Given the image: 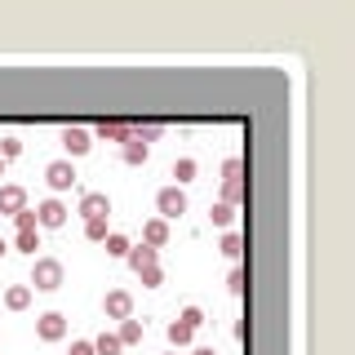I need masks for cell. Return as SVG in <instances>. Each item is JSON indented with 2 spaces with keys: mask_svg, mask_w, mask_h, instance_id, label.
Here are the masks:
<instances>
[{
  "mask_svg": "<svg viewBox=\"0 0 355 355\" xmlns=\"http://www.w3.org/2000/svg\"><path fill=\"white\" fill-rule=\"evenodd\" d=\"M240 191H244L240 182H222V205H231V209H236V200H240Z\"/></svg>",
  "mask_w": 355,
  "mask_h": 355,
  "instance_id": "cell-24",
  "label": "cell"
},
{
  "mask_svg": "<svg viewBox=\"0 0 355 355\" xmlns=\"http://www.w3.org/2000/svg\"><path fill=\"white\" fill-rule=\"evenodd\" d=\"M138 275H142V284H147V288H155V284L164 280V271H160V266H147V271H138Z\"/></svg>",
  "mask_w": 355,
  "mask_h": 355,
  "instance_id": "cell-28",
  "label": "cell"
},
{
  "mask_svg": "<svg viewBox=\"0 0 355 355\" xmlns=\"http://www.w3.org/2000/svg\"><path fill=\"white\" fill-rule=\"evenodd\" d=\"M107 253H111V258H125V253H129V240L125 236H120V231H107Z\"/></svg>",
  "mask_w": 355,
  "mask_h": 355,
  "instance_id": "cell-18",
  "label": "cell"
},
{
  "mask_svg": "<svg viewBox=\"0 0 355 355\" xmlns=\"http://www.w3.org/2000/svg\"><path fill=\"white\" fill-rule=\"evenodd\" d=\"M80 214H85V222L107 218V214H111V200H107V191H85V196H80Z\"/></svg>",
  "mask_w": 355,
  "mask_h": 355,
  "instance_id": "cell-5",
  "label": "cell"
},
{
  "mask_svg": "<svg viewBox=\"0 0 355 355\" xmlns=\"http://www.w3.org/2000/svg\"><path fill=\"white\" fill-rule=\"evenodd\" d=\"M58 284H62V262H58V258H36V266H31V284H27V288L53 293Z\"/></svg>",
  "mask_w": 355,
  "mask_h": 355,
  "instance_id": "cell-1",
  "label": "cell"
},
{
  "mask_svg": "<svg viewBox=\"0 0 355 355\" xmlns=\"http://www.w3.org/2000/svg\"><path fill=\"white\" fill-rule=\"evenodd\" d=\"M36 338L40 342H62L67 338V315H58V311H44V315L36 320Z\"/></svg>",
  "mask_w": 355,
  "mask_h": 355,
  "instance_id": "cell-2",
  "label": "cell"
},
{
  "mask_svg": "<svg viewBox=\"0 0 355 355\" xmlns=\"http://www.w3.org/2000/svg\"><path fill=\"white\" fill-rule=\"evenodd\" d=\"M182 320H187L191 329H200V324H205V311H200V306H187V311H182Z\"/></svg>",
  "mask_w": 355,
  "mask_h": 355,
  "instance_id": "cell-30",
  "label": "cell"
},
{
  "mask_svg": "<svg viewBox=\"0 0 355 355\" xmlns=\"http://www.w3.org/2000/svg\"><path fill=\"white\" fill-rule=\"evenodd\" d=\"M196 355H218V351H209V347H200V351H196Z\"/></svg>",
  "mask_w": 355,
  "mask_h": 355,
  "instance_id": "cell-32",
  "label": "cell"
},
{
  "mask_svg": "<svg viewBox=\"0 0 355 355\" xmlns=\"http://www.w3.org/2000/svg\"><path fill=\"white\" fill-rule=\"evenodd\" d=\"M94 355H120V338H116V333H98V338H94Z\"/></svg>",
  "mask_w": 355,
  "mask_h": 355,
  "instance_id": "cell-17",
  "label": "cell"
},
{
  "mask_svg": "<svg viewBox=\"0 0 355 355\" xmlns=\"http://www.w3.org/2000/svg\"><path fill=\"white\" fill-rule=\"evenodd\" d=\"M14 244H18V249H22V253H36V249H40V240H36V231H18V240H14Z\"/></svg>",
  "mask_w": 355,
  "mask_h": 355,
  "instance_id": "cell-23",
  "label": "cell"
},
{
  "mask_svg": "<svg viewBox=\"0 0 355 355\" xmlns=\"http://www.w3.org/2000/svg\"><path fill=\"white\" fill-rule=\"evenodd\" d=\"M22 209H27V191H22V187H0V214H22Z\"/></svg>",
  "mask_w": 355,
  "mask_h": 355,
  "instance_id": "cell-8",
  "label": "cell"
},
{
  "mask_svg": "<svg viewBox=\"0 0 355 355\" xmlns=\"http://www.w3.org/2000/svg\"><path fill=\"white\" fill-rule=\"evenodd\" d=\"M116 338H120V347H133V342H142V320H120Z\"/></svg>",
  "mask_w": 355,
  "mask_h": 355,
  "instance_id": "cell-14",
  "label": "cell"
},
{
  "mask_svg": "<svg viewBox=\"0 0 355 355\" xmlns=\"http://www.w3.org/2000/svg\"><path fill=\"white\" fill-rule=\"evenodd\" d=\"M147 155H151V147L142 138H129L125 142V164H147Z\"/></svg>",
  "mask_w": 355,
  "mask_h": 355,
  "instance_id": "cell-15",
  "label": "cell"
},
{
  "mask_svg": "<svg viewBox=\"0 0 355 355\" xmlns=\"http://www.w3.org/2000/svg\"><path fill=\"white\" fill-rule=\"evenodd\" d=\"M133 138H142V142L151 147V142L160 138V125H155V120H147V125H133Z\"/></svg>",
  "mask_w": 355,
  "mask_h": 355,
  "instance_id": "cell-21",
  "label": "cell"
},
{
  "mask_svg": "<svg viewBox=\"0 0 355 355\" xmlns=\"http://www.w3.org/2000/svg\"><path fill=\"white\" fill-rule=\"evenodd\" d=\"M5 306H9V311H27V306H31V288H27V284L5 288Z\"/></svg>",
  "mask_w": 355,
  "mask_h": 355,
  "instance_id": "cell-13",
  "label": "cell"
},
{
  "mask_svg": "<svg viewBox=\"0 0 355 355\" xmlns=\"http://www.w3.org/2000/svg\"><path fill=\"white\" fill-rule=\"evenodd\" d=\"M169 355H178V351H169Z\"/></svg>",
  "mask_w": 355,
  "mask_h": 355,
  "instance_id": "cell-35",
  "label": "cell"
},
{
  "mask_svg": "<svg viewBox=\"0 0 355 355\" xmlns=\"http://www.w3.org/2000/svg\"><path fill=\"white\" fill-rule=\"evenodd\" d=\"M155 209H160L164 222H169V218H182V214H187V196L178 191V187H164V191L155 196Z\"/></svg>",
  "mask_w": 355,
  "mask_h": 355,
  "instance_id": "cell-4",
  "label": "cell"
},
{
  "mask_svg": "<svg viewBox=\"0 0 355 355\" xmlns=\"http://www.w3.org/2000/svg\"><path fill=\"white\" fill-rule=\"evenodd\" d=\"M103 306H107V315H111V320H129V315H133V297L125 293V288H111Z\"/></svg>",
  "mask_w": 355,
  "mask_h": 355,
  "instance_id": "cell-7",
  "label": "cell"
},
{
  "mask_svg": "<svg viewBox=\"0 0 355 355\" xmlns=\"http://www.w3.org/2000/svg\"><path fill=\"white\" fill-rule=\"evenodd\" d=\"M98 138H103V142H129L133 125H129V120H103V125H98Z\"/></svg>",
  "mask_w": 355,
  "mask_h": 355,
  "instance_id": "cell-9",
  "label": "cell"
},
{
  "mask_svg": "<svg viewBox=\"0 0 355 355\" xmlns=\"http://www.w3.org/2000/svg\"><path fill=\"white\" fill-rule=\"evenodd\" d=\"M85 236L103 244V240H107V218H94V222H85Z\"/></svg>",
  "mask_w": 355,
  "mask_h": 355,
  "instance_id": "cell-22",
  "label": "cell"
},
{
  "mask_svg": "<svg viewBox=\"0 0 355 355\" xmlns=\"http://www.w3.org/2000/svg\"><path fill=\"white\" fill-rule=\"evenodd\" d=\"M0 178H5V160H0Z\"/></svg>",
  "mask_w": 355,
  "mask_h": 355,
  "instance_id": "cell-34",
  "label": "cell"
},
{
  "mask_svg": "<svg viewBox=\"0 0 355 355\" xmlns=\"http://www.w3.org/2000/svg\"><path fill=\"white\" fill-rule=\"evenodd\" d=\"M125 258H129L133 271H147V266H155V249H151V244H138V249H129Z\"/></svg>",
  "mask_w": 355,
  "mask_h": 355,
  "instance_id": "cell-12",
  "label": "cell"
},
{
  "mask_svg": "<svg viewBox=\"0 0 355 355\" xmlns=\"http://www.w3.org/2000/svg\"><path fill=\"white\" fill-rule=\"evenodd\" d=\"M67 355H94V342H71V351Z\"/></svg>",
  "mask_w": 355,
  "mask_h": 355,
  "instance_id": "cell-31",
  "label": "cell"
},
{
  "mask_svg": "<svg viewBox=\"0 0 355 355\" xmlns=\"http://www.w3.org/2000/svg\"><path fill=\"white\" fill-rule=\"evenodd\" d=\"M191 333H196V329H191V324H187V320H182V315H178V320H173V324H169V342H173V347H187V342H191Z\"/></svg>",
  "mask_w": 355,
  "mask_h": 355,
  "instance_id": "cell-16",
  "label": "cell"
},
{
  "mask_svg": "<svg viewBox=\"0 0 355 355\" xmlns=\"http://www.w3.org/2000/svg\"><path fill=\"white\" fill-rule=\"evenodd\" d=\"M222 178H227V182H240V160H236V155L222 164Z\"/></svg>",
  "mask_w": 355,
  "mask_h": 355,
  "instance_id": "cell-29",
  "label": "cell"
},
{
  "mask_svg": "<svg viewBox=\"0 0 355 355\" xmlns=\"http://www.w3.org/2000/svg\"><path fill=\"white\" fill-rule=\"evenodd\" d=\"M62 147H67V155H85L89 147H94V138H89V129H76L71 125V129L62 133Z\"/></svg>",
  "mask_w": 355,
  "mask_h": 355,
  "instance_id": "cell-10",
  "label": "cell"
},
{
  "mask_svg": "<svg viewBox=\"0 0 355 355\" xmlns=\"http://www.w3.org/2000/svg\"><path fill=\"white\" fill-rule=\"evenodd\" d=\"M18 231H36V209H22V214H14Z\"/></svg>",
  "mask_w": 355,
  "mask_h": 355,
  "instance_id": "cell-26",
  "label": "cell"
},
{
  "mask_svg": "<svg viewBox=\"0 0 355 355\" xmlns=\"http://www.w3.org/2000/svg\"><path fill=\"white\" fill-rule=\"evenodd\" d=\"M62 222H67L62 200H44V205H36V227H62Z\"/></svg>",
  "mask_w": 355,
  "mask_h": 355,
  "instance_id": "cell-6",
  "label": "cell"
},
{
  "mask_svg": "<svg viewBox=\"0 0 355 355\" xmlns=\"http://www.w3.org/2000/svg\"><path fill=\"white\" fill-rule=\"evenodd\" d=\"M18 151H22V142H18V138H0V160H14Z\"/></svg>",
  "mask_w": 355,
  "mask_h": 355,
  "instance_id": "cell-25",
  "label": "cell"
},
{
  "mask_svg": "<svg viewBox=\"0 0 355 355\" xmlns=\"http://www.w3.org/2000/svg\"><path fill=\"white\" fill-rule=\"evenodd\" d=\"M173 178H178V182H191V178H196V160H191V155H182V160L173 164Z\"/></svg>",
  "mask_w": 355,
  "mask_h": 355,
  "instance_id": "cell-19",
  "label": "cell"
},
{
  "mask_svg": "<svg viewBox=\"0 0 355 355\" xmlns=\"http://www.w3.org/2000/svg\"><path fill=\"white\" fill-rule=\"evenodd\" d=\"M209 218H214L218 227H231V222H236V209H231V205H214V209H209Z\"/></svg>",
  "mask_w": 355,
  "mask_h": 355,
  "instance_id": "cell-20",
  "label": "cell"
},
{
  "mask_svg": "<svg viewBox=\"0 0 355 355\" xmlns=\"http://www.w3.org/2000/svg\"><path fill=\"white\" fill-rule=\"evenodd\" d=\"M222 253H227V258H240V236H236V231H227V240H222Z\"/></svg>",
  "mask_w": 355,
  "mask_h": 355,
  "instance_id": "cell-27",
  "label": "cell"
},
{
  "mask_svg": "<svg viewBox=\"0 0 355 355\" xmlns=\"http://www.w3.org/2000/svg\"><path fill=\"white\" fill-rule=\"evenodd\" d=\"M142 240H147L151 249H160V244L169 240V222H164V218H151L147 227H142Z\"/></svg>",
  "mask_w": 355,
  "mask_h": 355,
  "instance_id": "cell-11",
  "label": "cell"
},
{
  "mask_svg": "<svg viewBox=\"0 0 355 355\" xmlns=\"http://www.w3.org/2000/svg\"><path fill=\"white\" fill-rule=\"evenodd\" d=\"M5 253H9V244H5V240H0V258H5Z\"/></svg>",
  "mask_w": 355,
  "mask_h": 355,
  "instance_id": "cell-33",
  "label": "cell"
},
{
  "mask_svg": "<svg viewBox=\"0 0 355 355\" xmlns=\"http://www.w3.org/2000/svg\"><path fill=\"white\" fill-rule=\"evenodd\" d=\"M44 182H49L53 191H71L76 187V164L71 160H53L49 169H44Z\"/></svg>",
  "mask_w": 355,
  "mask_h": 355,
  "instance_id": "cell-3",
  "label": "cell"
}]
</instances>
